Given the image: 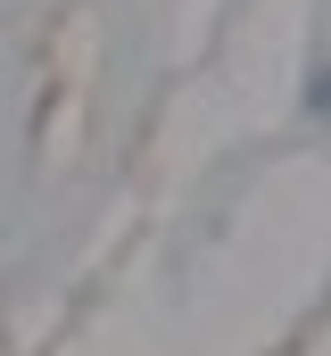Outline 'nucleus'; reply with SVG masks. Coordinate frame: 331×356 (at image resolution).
<instances>
[{
	"label": "nucleus",
	"instance_id": "nucleus-1",
	"mask_svg": "<svg viewBox=\"0 0 331 356\" xmlns=\"http://www.w3.org/2000/svg\"><path fill=\"white\" fill-rule=\"evenodd\" d=\"M307 108H331V67L315 75V91H307Z\"/></svg>",
	"mask_w": 331,
	"mask_h": 356
}]
</instances>
